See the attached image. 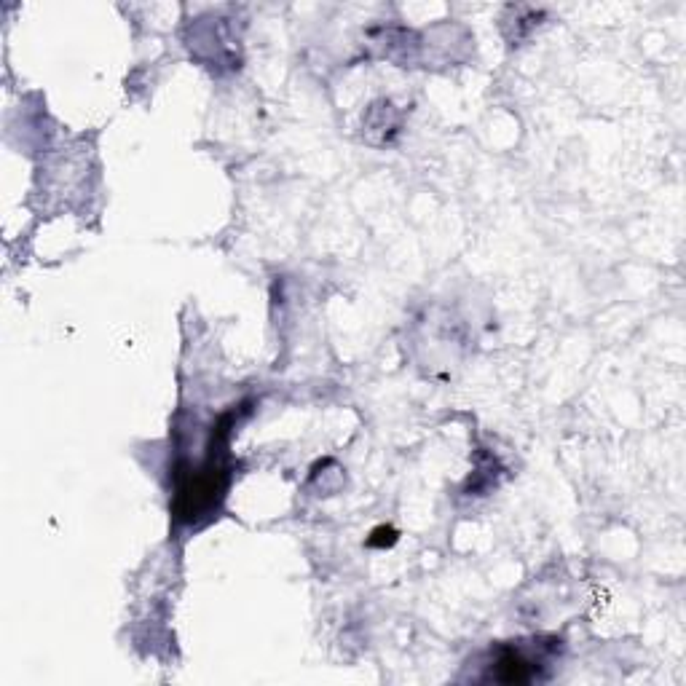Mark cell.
I'll list each match as a JSON object with an SVG mask.
<instances>
[{"instance_id": "obj_1", "label": "cell", "mask_w": 686, "mask_h": 686, "mask_svg": "<svg viewBox=\"0 0 686 686\" xmlns=\"http://www.w3.org/2000/svg\"><path fill=\"white\" fill-rule=\"evenodd\" d=\"M536 670H539V662L526 657L520 649H502L499 660L494 662L491 678L502 681V684H526L536 676Z\"/></svg>"}]
</instances>
